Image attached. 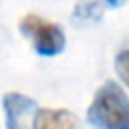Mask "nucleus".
Masks as SVG:
<instances>
[{"label": "nucleus", "mask_w": 129, "mask_h": 129, "mask_svg": "<svg viewBox=\"0 0 129 129\" xmlns=\"http://www.w3.org/2000/svg\"><path fill=\"white\" fill-rule=\"evenodd\" d=\"M30 129H77V117L67 109H36Z\"/></svg>", "instance_id": "20e7f679"}, {"label": "nucleus", "mask_w": 129, "mask_h": 129, "mask_svg": "<svg viewBox=\"0 0 129 129\" xmlns=\"http://www.w3.org/2000/svg\"><path fill=\"white\" fill-rule=\"evenodd\" d=\"M93 129H129V97L117 81H105L87 109Z\"/></svg>", "instance_id": "f257e3e1"}, {"label": "nucleus", "mask_w": 129, "mask_h": 129, "mask_svg": "<svg viewBox=\"0 0 129 129\" xmlns=\"http://www.w3.org/2000/svg\"><path fill=\"white\" fill-rule=\"evenodd\" d=\"M107 6H113V8H117V6H121L123 4V0H103Z\"/></svg>", "instance_id": "0eeeda50"}, {"label": "nucleus", "mask_w": 129, "mask_h": 129, "mask_svg": "<svg viewBox=\"0 0 129 129\" xmlns=\"http://www.w3.org/2000/svg\"><path fill=\"white\" fill-rule=\"evenodd\" d=\"M18 28L26 38H30L34 50L40 56H56L67 46L62 26L40 14H26L18 22Z\"/></svg>", "instance_id": "f03ea898"}, {"label": "nucleus", "mask_w": 129, "mask_h": 129, "mask_svg": "<svg viewBox=\"0 0 129 129\" xmlns=\"http://www.w3.org/2000/svg\"><path fill=\"white\" fill-rule=\"evenodd\" d=\"M73 22L79 26L97 24L103 18V4L99 0H79L73 8Z\"/></svg>", "instance_id": "39448f33"}, {"label": "nucleus", "mask_w": 129, "mask_h": 129, "mask_svg": "<svg viewBox=\"0 0 129 129\" xmlns=\"http://www.w3.org/2000/svg\"><path fill=\"white\" fill-rule=\"evenodd\" d=\"M115 73L121 83L129 89V48H123L115 54Z\"/></svg>", "instance_id": "423d86ee"}, {"label": "nucleus", "mask_w": 129, "mask_h": 129, "mask_svg": "<svg viewBox=\"0 0 129 129\" xmlns=\"http://www.w3.org/2000/svg\"><path fill=\"white\" fill-rule=\"evenodd\" d=\"M2 109H4L6 129H30L38 105L32 97L12 91L2 97Z\"/></svg>", "instance_id": "7ed1b4c3"}]
</instances>
